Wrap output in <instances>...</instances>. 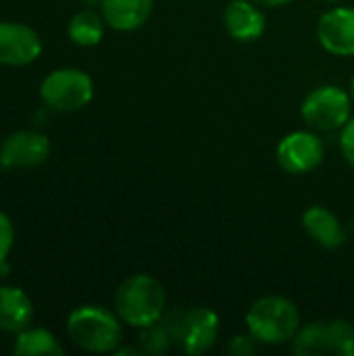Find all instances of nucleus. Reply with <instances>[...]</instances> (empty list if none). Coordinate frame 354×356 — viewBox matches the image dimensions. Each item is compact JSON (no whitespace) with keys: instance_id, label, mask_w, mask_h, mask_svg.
<instances>
[{"instance_id":"nucleus-1","label":"nucleus","mask_w":354,"mask_h":356,"mask_svg":"<svg viewBox=\"0 0 354 356\" xmlns=\"http://www.w3.org/2000/svg\"><path fill=\"white\" fill-rule=\"evenodd\" d=\"M115 313L131 327H146L167 313L165 286L146 273H136L121 282L115 294Z\"/></svg>"},{"instance_id":"nucleus-22","label":"nucleus","mask_w":354,"mask_h":356,"mask_svg":"<svg viewBox=\"0 0 354 356\" xmlns=\"http://www.w3.org/2000/svg\"><path fill=\"white\" fill-rule=\"evenodd\" d=\"M252 2H257L261 8H280V6L290 4L292 0H252Z\"/></svg>"},{"instance_id":"nucleus-6","label":"nucleus","mask_w":354,"mask_h":356,"mask_svg":"<svg viewBox=\"0 0 354 356\" xmlns=\"http://www.w3.org/2000/svg\"><path fill=\"white\" fill-rule=\"evenodd\" d=\"M40 96L46 106L63 113L83 108L94 96V83L79 69H56L48 73L40 86Z\"/></svg>"},{"instance_id":"nucleus-7","label":"nucleus","mask_w":354,"mask_h":356,"mask_svg":"<svg viewBox=\"0 0 354 356\" xmlns=\"http://www.w3.org/2000/svg\"><path fill=\"white\" fill-rule=\"evenodd\" d=\"M219 315L207 307L175 311V346L190 356L209 353L219 338Z\"/></svg>"},{"instance_id":"nucleus-24","label":"nucleus","mask_w":354,"mask_h":356,"mask_svg":"<svg viewBox=\"0 0 354 356\" xmlns=\"http://www.w3.org/2000/svg\"><path fill=\"white\" fill-rule=\"evenodd\" d=\"M8 271H10V265L6 261H2L0 263V275H8Z\"/></svg>"},{"instance_id":"nucleus-14","label":"nucleus","mask_w":354,"mask_h":356,"mask_svg":"<svg viewBox=\"0 0 354 356\" xmlns=\"http://www.w3.org/2000/svg\"><path fill=\"white\" fill-rule=\"evenodd\" d=\"M154 0H100V10L106 21L117 31L140 29L152 15Z\"/></svg>"},{"instance_id":"nucleus-17","label":"nucleus","mask_w":354,"mask_h":356,"mask_svg":"<svg viewBox=\"0 0 354 356\" xmlns=\"http://www.w3.org/2000/svg\"><path fill=\"white\" fill-rule=\"evenodd\" d=\"M13 353L19 356H61L63 355V346L58 344V340L44 327H31V330H23L19 332Z\"/></svg>"},{"instance_id":"nucleus-15","label":"nucleus","mask_w":354,"mask_h":356,"mask_svg":"<svg viewBox=\"0 0 354 356\" xmlns=\"http://www.w3.org/2000/svg\"><path fill=\"white\" fill-rule=\"evenodd\" d=\"M31 300L19 288H0V330L19 334L31 321Z\"/></svg>"},{"instance_id":"nucleus-9","label":"nucleus","mask_w":354,"mask_h":356,"mask_svg":"<svg viewBox=\"0 0 354 356\" xmlns=\"http://www.w3.org/2000/svg\"><path fill=\"white\" fill-rule=\"evenodd\" d=\"M42 52L40 35L23 23H0V65L23 67Z\"/></svg>"},{"instance_id":"nucleus-21","label":"nucleus","mask_w":354,"mask_h":356,"mask_svg":"<svg viewBox=\"0 0 354 356\" xmlns=\"http://www.w3.org/2000/svg\"><path fill=\"white\" fill-rule=\"evenodd\" d=\"M340 150H342L344 161L354 169V117H351L348 123L342 127V134H340Z\"/></svg>"},{"instance_id":"nucleus-12","label":"nucleus","mask_w":354,"mask_h":356,"mask_svg":"<svg viewBox=\"0 0 354 356\" xmlns=\"http://www.w3.org/2000/svg\"><path fill=\"white\" fill-rule=\"evenodd\" d=\"M225 31L242 44L257 42L265 33V15L252 0H232L223 10Z\"/></svg>"},{"instance_id":"nucleus-8","label":"nucleus","mask_w":354,"mask_h":356,"mask_svg":"<svg viewBox=\"0 0 354 356\" xmlns=\"http://www.w3.org/2000/svg\"><path fill=\"white\" fill-rule=\"evenodd\" d=\"M325 156V146L315 131H292L277 144V163L286 173L305 175L315 171Z\"/></svg>"},{"instance_id":"nucleus-5","label":"nucleus","mask_w":354,"mask_h":356,"mask_svg":"<svg viewBox=\"0 0 354 356\" xmlns=\"http://www.w3.org/2000/svg\"><path fill=\"white\" fill-rule=\"evenodd\" d=\"M351 111H353L351 96L338 86L315 88L300 106L303 119L313 131L342 129L351 119Z\"/></svg>"},{"instance_id":"nucleus-25","label":"nucleus","mask_w":354,"mask_h":356,"mask_svg":"<svg viewBox=\"0 0 354 356\" xmlns=\"http://www.w3.org/2000/svg\"><path fill=\"white\" fill-rule=\"evenodd\" d=\"M351 92H353V100H354V77H353V81H351Z\"/></svg>"},{"instance_id":"nucleus-3","label":"nucleus","mask_w":354,"mask_h":356,"mask_svg":"<svg viewBox=\"0 0 354 356\" xmlns=\"http://www.w3.org/2000/svg\"><path fill=\"white\" fill-rule=\"evenodd\" d=\"M119 321V315L104 307L83 305L71 311L67 319V334L71 342L86 353H115L123 338Z\"/></svg>"},{"instance_id":"nucleus-10","label":"nucleus","mask_w":354,"mask_h":356,"mask_svg":"<svg viewBox=\"0 0 354 356\" xmlns=\"http://www.w3.org/2000/svg\"><path fill=\"white\" fill-rule=\"evenodd\" d=\"M319 44L336 56L354 54V8L340 6L328 10L317 25Z\"/></svg>"},{"instance_id":"nucleus-16","label":"nucleus","mask_w":354,"mask_h":356,"mask_svg":"<svg viewBox=\"0 0 354 356\" xmlns=\"http://www.w3.org/2000/svg\"><path fill=\"white\" fill-rule=\"evenodd\" d=\"M171 346H175V311L165 313L140 332V353L144 355L163 356Z\"/></svg>"},{"instance_id":"nucleus-19","label":"nucleus","mask_w":354,"mask_h":356,"mask_svg":"<svg viewBox=\"0 0 354 356\" xmlns=\"http://www.w3.org/2000/svg\"><path fill=\"white\" fill-rule=\"evenodd\" d=\"M257 340L248 334V336H234L227 342V353L232 356H250L257 353Z\"/></svg>"},{"instance_id":"nucleus-20","label":"nucleus","mask_w":354,"mask_h":356,"mask_svg":"<svg viewBox=\"0 0 354 356\" xmlns=\"http://www.w3.org/2000/svg\"><path fill=\"white\" fill-rule=\"evenodd\" d=\"M13 240H15V232H13V223L10 219L0 211V263L6 261L10 248H13Z\"/></svg>"},{"instance_id":"nucleus-13","label":"nucleus","mask_w":354,"mask_h":356,"mask_svg":"<svg viewBox=\"0 0 354 356\" xmlns=\"http://www.w3.org/2000/svg\"><path fill=\"white\" fill-rule=\"evenodd\" d=\"M303 227L307 236L325 250H336L346 242L344 225L340 223L336 213H332L325 207H309L303 215Z\"/></svg>"},{"instance_id":"nucleus-23","label":"nucleus","mask_w":354,"mask_h":356,"mask_svg":"<svg viewBox=\"0 0 354 356\" xmlns=\"http://www.w3.org/2000/svg\"><path fill=\"white\" fill-rule=\"evenodd\" d=\"M138 353H140V350H136V348H117V350H115V355L117 356H127V355L136 356Z\"/></svg>"},{"instance_id":"nucleus-2","label":"nucleus","mask_w":354,"mask_h":356,"mask_svg":"<svg viewBox=\"0 0 354 356\" xmlns=\"http://www.w3.org/2000/svg\"><path fill=\"white\" fill-rule=\"evenodd\" d=\"M246 330L259 344L280 346L292 342L300 330L298 307L286 296H263L248 309Z\"/></svg>"},{"instance_id":"nucleus-4","label":"nucleus","mask_w":354,"mask_h":356,"mask_svg":"<svg viewBox=\"0 0 354 356\" xmlns=\"http://www.w3.org/2000/svg\"><path fill=\"white\" fill-rule=\"evenodd\" d=\"M292 353L298 356H354V325L344 319L303 325L292 340Z\"/></svg>"},{"instance_id":"nucleus-26","label":"nucleus","mask_w":354,"mask_h":356,"mask_svg":"<svg viewBox=\"0 0 354 356\" xmlns=\"http://www.w3.org/2000/svg\"><path fill=\"white\" fill-rule=\"evenodd\" d=\"M323 2H336V0H323Z\"/></svg>"},{"instance_id":"nucleus-11","label":"nucleus","mask_w":354,"mask_h":356,"mask_svg":"<svg viewBox=\"0 0 354 356\" xmlns=\"http://www.w3.org/2000/svg\"><path fill=\"white\" fill-rule=\"evenodd\" d=\"M50 154V142L38 131H15L0 144L2 167H38Z\"/></svg>"},{"instance_id":"nucleus-18","label":"nucleus","mask_w":354,"mask_h":356,"mask_svg":"<svg viewBox=\"0 0 354 356\" xmlns=\"http://www.w3.org/2000/svg\"><path fill=\"white\" fill-rule=\"evenodd\" d=\"M104 23H106L104 17L86 8V10H79L77 15H73L67 31H69V38L77 46H96L104 35Z\"/></svg>"}]
</instances>
